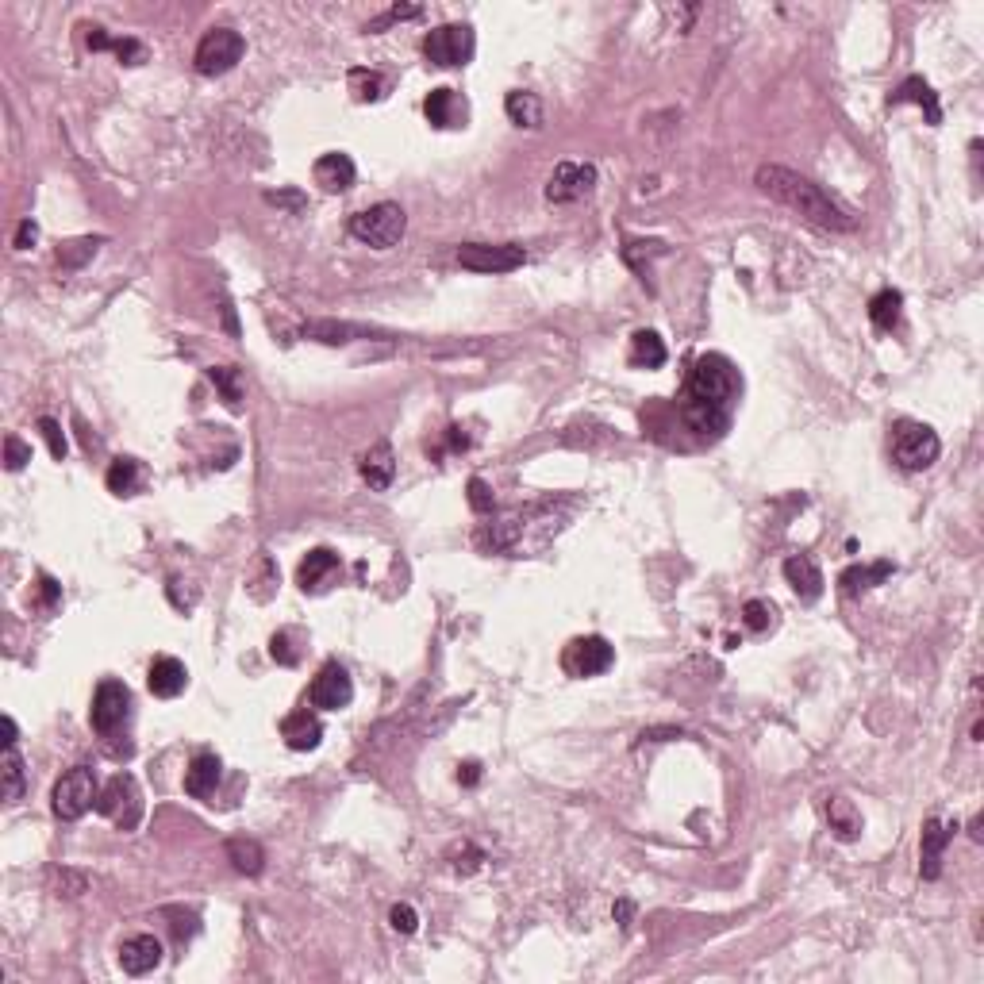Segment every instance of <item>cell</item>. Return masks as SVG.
Instances as JSON below:
<instances>
[{
	"mask_svg": "<svg viewBox=\"0 0 984 984\" xmlns=\"http://www.w3.org/2000/svg\"><path fill=\"white\" fill-rule=\"evenodd\" d=\"M742 377L723 354H700L685 377V423L700 439H719L735 416Z\"/></svg>",
	"mask_w": 984,
	"mask_h": 984,
	"instance_id": "cell-1",
	"label": "cell"
},
{
	"mask_svg": "<svg viewBox=\"0 0 984 984\" xmlns=\"http://www.w3.org/2000/svg\"><path fill=\"white\" fill-rule=\"evenodd\" d=\"M742 623H746L750 631L762 635V631H769V627L777 623V608H773L769 600H746V604H742Z\"/></svg>",
	"mask_w": 984,
	"mask_h": 984,
	"instance_id": "cell-35",
	"label": "cell"
},
{
	"mask_svg": "<svg viewBox=\"0 0 984 984\" xmlns=\"http://www.w3.org/2000/svg\"><path fill=\"white\" fill-rule=\"evenodd\" d=\"M665 343L654 335V331H639L635 339H631V362L635 366H646V369H662L665 366Z\"/></svg>",
	"mask_w": 984,
	"mask_h": 984,
	"instance_id": "cell-33",
	"label": "cell"
},
{
	"mask_svg": "<svg viewBox=\"0 0 984 984\" xmlns=\"http://www.w3.org/2000/svg\"><path fill=\"white\" fill-rule=\"evenodd\" d=\"M208 377H212V385L223 393V400H227L231 408H239V400H243V389H239V369L216 366V369H208Z\"/></svg>",
	"mask_w": 984,
	"mask_h": 984,
	"instance_id": "cell-36",
	"label": "cell"
},
{
	"mask_svg": "<svg viewBox=\"0 0 984 984\" xmlns=\"http://www.w3.org/2000/svg\"><path fill=\"white\" fill-rule=\"evenodd\" d=\"M97 812L108 815L112 823H120L123 831H135L139 827V815H143V796L131 773H116L108 785L100 788Z\"/></svg>",
	"mask_w": 984,
	"mask_h": 984,
	"instance_id": "cell-7",
	"label": "cell"
},
{
	"mask_svg": "<svg viewBox=\"0 0 984 984\" xmlns=\"http://www.w3.org/2000/svg\"><path fill=\"white\" fill-rule=\"evenodd\" d=\"M896 566L892 562H873V566H850L842 577H838V585L846 596H861V592H869L873 585H881L885 577H892Z\"/></svg>",
	"mask_w": 984,
	"mask_h": 984,
	"instance_id": "cell-25",
	"label": "cell"
},
{
	"mask_svg": "<svg viewBox=\"0 0 984 984\" xmlns=\"http://www.w3.org/2000/svg\"><path fill=\"white\" fill-rule=\"evenodd\" d=\"M458 781H462V785H477V781H481V765L477 762L458 765Z\"/></svg>",
	"mask_w": 984,
	"mask_h": 984,
	"instance_id": "cell-46",
	"label": "cell"
},
{
	"mask_svg": "<svg viewBox=\"0 0 984 984\" xmlns=\"http://www.w3.org/2000/svg\"><path fill=\"white\" fill-rule=\"evenodd\" d=\"M35 239H39V223L35 220H24L20 227H16V250H31L35 246Z\"/></svg>",
	"mask_w": 984,
	"mask_h": 984,
	"instance_id": "cell-45",
	"label": "cell"
},
{
	"mask_svg": "<svg viewBox=\"0 0 984 984\" xmlns=\"http://www.w3.org/2000/svg\"><path fill=\"white\" fill-rule=\"evenodd\" d=\"M631 911H635L631 900H619V904H615V919H619V927H631Z\"/></svg>",
	"mask_w": 984,
	"mask_h": 984,
	"instance_id": "cell-47",
	"label": "cell"
},
{
	"mask_svg": "<svg viewBox=\"0 0 984 984\" xmlns=\"http://www.w3.org/2000/svg\"><path fill=\"white\" fill-rule=\"evenodd\" d=\"M89 47L93 50H116L123 66H143L147 62V47L139 39H108L104 27H89Z\"/></svg>",
	"mask_w": 984,
	"mask_h": 984,
	"instance_id": "cell-26",
	"label": "cell"
},
{
	"mask_svg": "<svg viewBox=\"0 0 984 984\" xmlns=\"http://www.w3.org/2000/svg\"><path fill=\"white\" fill-rule=\"evenodd\" d=\"M827 819H831V831L838 838H858L861 835V812L846 800V796H831L827 800Z\"/></svg>",
	"mask_w": 984,
	"mask_h": 984,
	"instance_id": "cell-30",
	"label": "cell"
},
{
	"mask_svg": "<svg viewBox=\"0 0 984 984\" xmlns=\"http://www.w3.org/2000/svg\"><path fill=\"white\" fill-rule=\"evenodd\" d=\"M220 773H223V765L216 754H197V758L189 762V769H185V792L197 796V800H208V796L216 792V785H220Z\"/></svg>",
	"mask_w": 984,
	"mask_h": 984,
	"instance_id": "cell-22",
	"label": "cell"
},
{
	"mask_svg": "<svg viewBox=\"0 0 984 984\" xmlns=\"http://www.w3.org/2000/svg\"><path fill=\"white\" fill-rule=\"evenodd\" d=\"M131 715V692L123 681H100L97 696H93V712H89V723L97 735H116L123 723Z\"/></svg>",
	"mask_w": 984,
	"mask_h": 984,
	"instance_id": "cell-9",
	"label": "cell"
},
{
	"mask_svg": "<svg viewBox=\"0 0 984 984\" xmlns=\"http://www.w3.org/2000/svg\"><path fill=\"white\" fill-rule=\"evenodd\" d=\"M139 489H143V466H139V458H116L108 466V492L135 496Z\"/></svg>",
	"mask_w": 984,
	"mask_h": 984,
	"instance_id": "cell-28",
	"label": "cell"
},
{
	"mask_svg": "<svg viewBox=\"0 0 984 984\" xmlns=\"http://www.w3.org/2000/svg\"><path fill=\"white\" fill-rule=\"evenodd\" d=\"M358 469H362V477H366L369 489H381V492H385L389 485H393V477H396L393 446H389V443L369 446L366 454H362V462H358Z\"/></svg>",
	"mask_w": 984,
	"mask_h": 984,
	"instance_id": "cell-21",
	"label": "cell"
},
{
	"mask_svg": "<svg viewBox=\"0 0 984 984\" xmlns=\"http://www.w3.org/2000/svg\"><path fill=\"white\" fill-rule=\"evenodd\" d=\"M266 200H273V204H293V208H300V197H296V193H270Z\"/></svg>",
	"mask_w": 984,
	"mask_h": 984,
	"instance_id": "cell-49",
	"label": "cell"
},
{
	"mask_svg": "<svg viewBox=\"0 0 984 984\" xmlns=\"http://www.w3.org/2000/svg\"><path fill=\"white\" fill-rule=\"evenodd\" d=\"M120 965H123V973H131V977H143L150 969H158V965H162V942L154 935L127 938L120 946Z\"/></svg>",
	"mask_w": 984,
	"mask_h": 984,
	"instance_id": "cell-15",
	"label": "cell"
},
{
	"mask_svg": "<svg viewBox=\"0 0 984 984\" xmlns=\"http://www.w3.org/2000/svg\"><path fill=\"white\" fill-rule=\"evenodd\" d=\"M312 173H316V185H320L323 193H346L354 185V177H358L354 158L343 154V150H331V154L316 158V170Z\"/></svg>",
	"mask_w": 984,
	"mask_h": 984,
	"instance_id": "cell-14",
	"label": "cell"
},
{
	"mask_svg": "<svg viewBox=\"0 0 984 984\" xmlns=\"http://www.w3.org/2000/svg\"><path fill=\"white\" fill-rule=\"evenodd\" d=\"M908 100H911V104H919V108L927 112V123H931V127H938V123H942V108H938L935 89H931V85H927L923 77H908V81H904V85H900V89H896V93L888 97V104H908Z\"/></svg>",
	"mask_w": 984,
	"mask_h": 984,
	"instance_id": "cell-24",
	"label": "cell"
},
{
	"mask_svg": "<svg viewBox=\"0 0 984 984\" xmlns=\"http://www.w3.org/2000/svg\"><path fill=\"white\" fill-rule=\"evenodd\" d=\"M39 431H43V439H47V446H50V458H54V462H62V458H66V450H70L66 435H62V423H58V419H50V416H43L39 419Z\"/></svg>",
	"mask_w": 984,
	"mask_h": 984,
	"instance_id": "cell-37",
	"label": "cell"
},
{
	"mask_svg": "<svg viewBox=\"0 0 984 984\" xmlns=\"http://www.w3.org/2000/svg\"><path fill=\"white\" fill-rule=\"evenodd\" d=\"M566 669L573 677H600V673H608L615 662V650L608 639H600V635H585V639H573L566 650Z\"/></svg>",
	"mask_w": 984,
	"mask_h": 984,
	"instance_id": "cell-12",
	"label": "cell"
},
{
	"mask_svg": "<svg viewBox=\"0 0 984 984\" xmlns=\"http://www.w3.org/2000/svg\"><path fill=\"white\" fill-rule=\"evenodd\" d=\"M243 50H246V43L239 31H231V27H212V31L200 39L197 58H193V62H197V74L220 77V74H227V70H235V66L243 62Z\"/></svg>",
	"mask_w": 984,
	"mask_h": 984,
	"instance_id": "cell-6",
	"label": "cell"
},
{
	"mask_svg": "<svg viewBox=\"0 0 984 984\" xmlns=\"http://www.w3.org/2000/svg\"><path fill=\"white\" fill-rule=\"evenodd\" d=\"M97 800H100V785L89 765H74L70 773H62L54 792H50V808H54L58 819H66V823L81 819Z\"/></svg>",
	"mask_w": 984,
	"mask_h": 984,
	"instance_id": "cell-4",
	"label": "cell"
},
{
	"mask_svg": "<svg viewBox=\"0 0 984 984\" xmlns=\"http://www.w3.org/2000/svg\"><path fill=\"white\" fill-rule=\"evenodd\" d=\"M900 312H904V296L896 289H881V293L869 300V320L877 331H892L900 323Z\"/></svg>",
	"mask_w": 984,
	"mask_h": 984,
	"instance_id": "cell-31",
	"label": "cell"
},
{
	"mask_svg": "<svg viewBox=\"0 0 984 984\" xmlns=\"http://www.w3.org/2000/svg\"><path fill=\"white\" fill-rule=\"evenodd\" d=\"M308 700H312V708H323V712L346 708L354 700V685H350L343 665L339 662L323 665L320 673H316V681H312V689H308Z\"/></svg>",
	"mask_w": 984,
	"mask_h": 984,
	"instance_id": "cell-13",
	"label": "cell"
},
{
	"mask_svg": "<svg viewBox=\"0 0 984 984\" xmlns=\"http://www.w3.org/2000/svg\"><path fill=\"white\" fill-rule=\"evenodd\" d=\"M281 738L289 742V750H316L323 738V723L312 712H293L281 723Z\"/></svg>",
	"mask_w": 984,
	"mask_h": 984,
	"instance_id": "cell-23",
	"label": "cell"
},
{
	"mask_svg": "<svg viewBox=\"0 0 984 984\" xmlns=\"http://www.w3.org/2000/svg\"><path fill=\"white\" fill-rule=\"evenodd\" d=\"M39 592H43V608H47V612H54V608H58V600H62V589H58V581L43 573V577H39Z\"/></svg>",
	"mask_w": 984,
	"mask_h": 984,
	"instance_id": "cell-44",
	"label": "cell"
},
{
	"mask_svg": "<svg viewBox=\"0 0 984 984\" xmlns=\"http://www.w3.org/2000/svg\"><path fill=\"white\" fill-rule=\"evenodd\" d=\"M754 185L769 200L792 208L800 220H808L812 227H823V231H854V220L815 181H808L804 173L785 170V166H762V170L754 173Z\"/></svg>",
	"mask_w": 984,
	"mask_h": 984,
	"instance_id": "cell-2",
	"label": "cell"
},
{
	"mask_svg": "<svg viewBox=\"0 0 984 984\" xmlns=\"http://www.w3.org/2000/svg\"><path fill=\"white\" fill-rule=\"evenodd\" d=\"M416 16H419V8H416V4H404V8L396 4V8H389V12L381 16V20H373V24H369L366 31H381V27H385V24H396V20H416Z\"/></svg>",
	"mask_w": 984,
	"mask_h": 984,
	"instance_id": "cell-43",
	"label": "cell"
},
{
	"mask_svg": "<svg viewBox=\"0 0 984 984\" xmlns=\"http://www.w3.org/2000/svg\"><path fill=\"white\" fill-rule=\"evenodd\" d=\"M596 185V166L589 162H558V170L546 181V200L550 204H573V200L589 197Z\"/></svg>",
	"mask_w": 984,
	"mask_h": 984,
	"instance_id": "cell-11",
	"label": "cell"
},
{
	"mask_svg": "<svg viewBox=\"0 0 984 984\" xmlns=\"http://www.w3.org/2000/svg\"><path fill=\"white\" fill-rule=\"evenodd\" d=\"M350 93L354 100H381L385 97V77L373 70H350Z\"/></svg>",
	"mask_w": 984,
	"mask_h": 984,
	"instance_id": "cell-34",
	"label": "cell"
},
{
	"mask_svg": "<svg viewBox=\"0 0 984 984\" xmlns=\"http://www.w3.org/2000/svg\"><path fill=\"white\" fill-rule=\"evenodd\" d=\"M942 443L927 423H915V419H900L892 427V458L900 469H927L938 462Z\"/></svg>",
	"mask_w": 984,
	"mask_h": 984,
	"instance_id": "cell-5",
	"label": "cell"
},
{
	"mask_svg": "<svg viewBox=\"0 0 984 984\" xmlns=\"http://www.w3.org/2000/svg\"><path fill=\"white\" fill-rule=\"evenodd\" d=\"M504 112H508V120L516 123V127H542V100L535 93H527V89H516V93H508L504 97Z\"/></svg>",
	"mask_w": 984,
	"mask_h": 984,
	"instance_id": "cell-27",
	"label": "cell"
},
{
	"mask_svg": "<svg viewBox=\"0 0 984 984\" xmlns=\"http://www.w3.org/2000/svg\"><path fill=\"white\" fill-rule=\"evenodd\" d=\"M473 47H477L473 43V27L466 24H443L435 31H427V39H423V54L435 66H466L473 58Z\"/></svg>",
	"mask_w": 984,
	"mask_h": 984,
	"instance_id": "cell-8",
	"label": "cell"
},
{
	"mask_svg": "<svg viewBox=\"0 0 984 984\" xmlns=\"http://www.w3.org/2000/svg\"><path fill=\"white\" fill-rule=\"evenodd\" d=\"M458 262L473 273H512L527 262V250L516 243L489 246V243H466L458 250Z\"/></svg>",
	"mask_w": 984,
	"mask_h": 984,
	"instance_id": "cell-10",
	"label": "cell"
},
{
	"mask_svg": "<svg viewBox=\"0 0 984 984\" xmlns=\"http://www.w3.org/2000/svg\"><path fill=\"white\" fill-rule=\"evenodd\" d=\"M147 685L158 700H173V696H181L185 685H189V669L177 662V658H154Z\"/></svg>",
	"mask_w": 984,
	"mask_h": 984,
	"instance_id": "cell-17",
	"label": "cell"
},
{
	"mask_svg": "<svg viewBox=\"0 0 984 984\" xmlns=\"http://www.w3.org/2000/svg\"><path fill=\"white\" fill-rule=\"evenodd\" d=\"M97 246H100V239H77V243H66L58 250V262H62V266H81L89 254H97Z\"/></svg>",
	"mask_w": 984,
	"mask_h": 984,
	"instance_id": "cell-39",
	"label": "cell"
},
{
	"mask_svg": "<svg viewBox=\"0 0 984 984\" xmlns=\"http://www.w3.org/2000/svg\"><path fill=\"white\" fill-rule=\"evenodd\" d=\"M469 504H473V512H477V516H489L492 508H496L489 485H485L481 477H473V481H469Z\"/></svg>",
	"mask_w": 984,
	"mask_h": 984,
	"instance_id": "cell-40",
	"label": "cell"
},
{
	"mask_svg": "<svg viewBox=\"0 0 984 984\" xmlns=\"http://www.w3.org/2000/svg\"><path fill=\"white\" fill-rule=\"evenodd\" d=\"M785 581L792 585V592L800 600H819L823 596V573L815 566V558L808 554H792L785 562Z\"/></svg>",
	"mask_w": 984,
	"mask_h": 984,
	"instance_id": "cell-16",
	"label": "cell"
},
{
	"mask_svg": "<svg viewBox=\"0 0 984 984\" xmlns=\"http://www.w3.org/2000/svg\"><path fill=\"white\" fill-rule=\"evenodd\" d=\"M4 746H16V719L4 715Z\"/></svg>",
	"mask_w": 984,
	"mask_h": 984,
	"instance_id": "cell-48",
	"label": "cell"
},
{
	"mask_svg": "<svg viewBox=\"0 0 984 984\" xmlns=\"http://www.w3.org/2000/svg\"><path fill=\"white\" fill-rule=\"evenodd\" d=\"M950 838H954V827H946V823H938V819H927V823H923V865H919V873H923L927 881H938V873H942V854H946Z\"/></svg>",
	"mask_w": 984,
	"mask_h": 984,
	"instance_id": "cell-18",
	"label": "cell"
},
{
	"mask_svg": "<svg viewBox=\"0 0 984 984\" xmlns=\"http://www.w3.org/2000/svg\"><path fill=\"white\" fill-rule=\"evenodd\" d=\"M0 781H4V800H20L27 788V769L16 746H4V762H0Z\"/></svg>",
	"mask_w": 984,
	"mask_h": 984,
	"instance_id": "cell-32",
	"label": "cell"
},
{
	"mask_svg": "<svg viewBox=\"0 0 984 984\" xmlns=\"http://www.w3.org/2000/svg\"><path fill=\"white\" fill-rule=\"evenodd\" d=\"M331 573H339V554L327 550V546H316V550H308V558H304L300 569H296V585L304 592H316V589H323V581H327Z\"/></svg>",
	"mask_w": 984,
	"mask_h": 984,
	"instance_id": "cell-19",
	"label": "cell"
},
{
	"mask_svg": "<svg viewBox=\"0 0 984 984\" xmlns=\"http://www.w3.org/2000/svg\"><path fill=\"white\" fill-rule=\"evenodd\" d=\"M404 231H408V216H404V208L400 204H373L366 212H358V216H350V235L358 239V243L373 246V250H389L404 239Z\"/></svg>",
	"mask_w": 984,
	"mask_h": 984,
	"instance_id": "cell-3",
	"label": "cell"
},
{
	"mask_svg": "<svg viewBox=\"0 0 984 984\" xmlns=\"http://www.w3.org/2000/svg\"><path fill=\"white\" fill-rule=\"evenodd\" d=\"M389 923H393L396 935H416L419 915H416V908H408V904H396V908L389 911Z\"/></svg>",
	"mask_w": 984,
	"mask_h": 984,
	"instance_id": "cell-41",
	"label": "cell"
},
{
	"mask_svg": "<svg viewBox=\"0 0 984 984\" xmlns=\"http://www.w3.org/2000/svg\"><path fill=\"white\" fill-rule=\"evenodd\" d=\"M289 631H277L270 639V654H273V662H281V665H296V650L289 646Z\"/></svg>",
	"mask_w": 984,
	"mask_h": 984,
	"instance_id": "cell-42",
	"label": "cell"
},
{
	"mask_svg": "<svg viewBox=\"0 0 984 984\" xmlns=\"http://www.w3.org/2000/svg\"><path fill=\"white\" fill-rule=\"evenodd\" d=\"M27 462H31V446H27L20 435H8V439H4V469H8V473H20Z\"/></svg>",
	"mask_w": 984,
	"mask_h": 984,
	"instance_id": "cell-38",
	"label": "cell"
},
{
	"mask_svg": "<svg viewBox=\"0 0 984 984\" xmlns=\"http://www.w3.org/2000/svg\"><path fill=\"white\" fill-rule=\"evenodd\" d=\"M227 858H231V865H235L243 877H258V873L266 869V854H262V846H258L254 838H231V842H227Z\"/></svg>",
	"mask_w": 984,
	"mask_h": 984,
	"instance_id": "cell-29",
	"label": "cell"
},
{
	"mask_svg": "<svg viewBox=\"0 0 984 984\" xmlns=\"http://www.w3.org/2000/svg\"><path fill=\"white\" fill-rule=\"evenodd\" d=\"M423 112L435 127H462L469 108L454 89H431V97L423 100Z\"/></svg>",
	"mask_w": 984,
	"mask_h": 984,
	"instance_id": "cell-20",
	"label": "cell"
}]
</instances>
